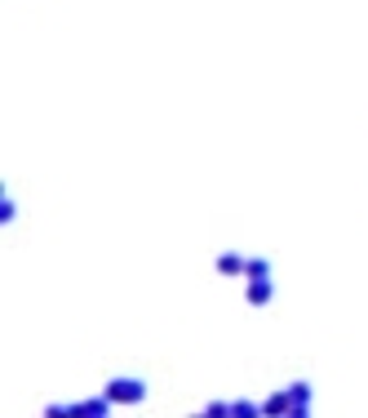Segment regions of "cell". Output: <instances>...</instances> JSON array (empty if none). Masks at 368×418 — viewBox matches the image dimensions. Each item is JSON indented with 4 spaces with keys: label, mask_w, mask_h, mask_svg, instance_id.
I'll list each match as a JSON object with an SVG mask.
<instances>
[{
    "label": "cell",
    "mask_w": 368,
    "mask_h": 418,
    "mask_svg": "<svg viewBox=\"0 0 368 418\" xmlns=\"http://www.w3.org/2000/svg\"><path fill=\"white\" fill-rule=\"evenodd\" d=\"M107 401H115V405H138V401H146V383L142 379H115L111 388H107Z\"/></svg>",
    "instance_id": "1"
},
{
    "label": "cell",
    "mask_w": 368,
    "mask_h": 418,
    "mask_svg": "<svg viewBox=\"0 0 368 418\" xmlns=\"http://www.w3.org/2000/svg\"><path fill=\"white\" fill-rule=\"evenodd\" d=\"M217 271L235 276V271H244V258H240V254H222V258H217Z\"/></svg>",
    "instance_id": "2"
},
{
    "label": "cell",
    "mask_w": 368,
    "mask_h": 418,
    "mask_svg": "<svg viewBox=\"0 0 368 418\" xmlns=\"http://www.w3.org/2000/svg\"><path fill=\"white\" fill-rule=\"evenodd\" d=\"M249 302H258V307H262V302H271V280H262V285L253 280V289H249Z\"/></svg>",
    "instance_id": "3"
},
{
    "label": "cell",
    "mask_w": 368,
    "mask_h": 418,
    "mask_svg": "<svg viewBox=\"0 0 368 418\" xmlns=\"http://www.w3.org/2000/svg\"><path fill=\"white\" fill-rule=\"evenodd\" d=\"M244 271H249V276H253V280H267V276H271L267 258H253V263H244Z\"/></svg>",
    "instance_id": "4"
}]
</instances>
